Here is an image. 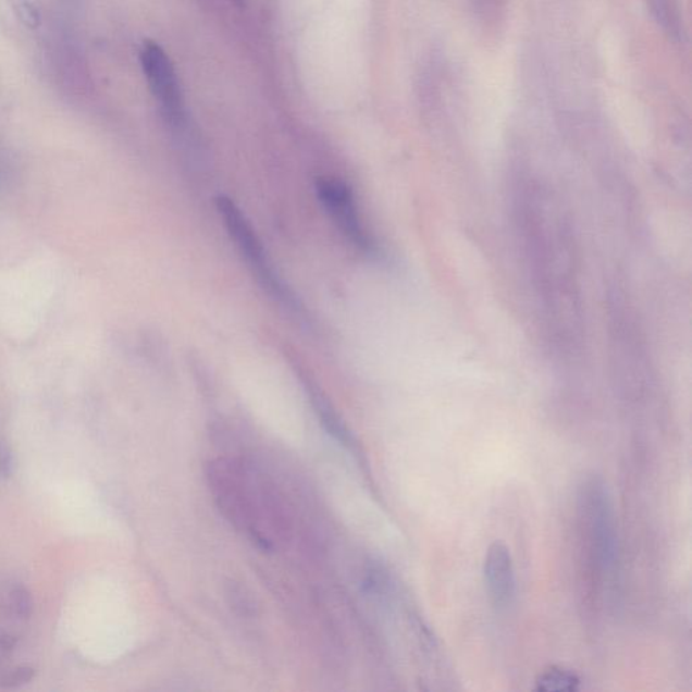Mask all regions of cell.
<instances>
[{"mask_svg":"<svg viewBox=\"0 0 692 692\" xmlns=\"http://www.w3.org/2000/svg\"><path fill=\"white\" fill-rule=\"evenodd\" d=\"M317 193L345 236L360 249L370 250L371 238L361 226L354 194L350 193L349 187L336 178H320L317 182Z\"/></svg>","mask_w":692,"mask_h":692,"instance_id":"5b68a950","label":"cell"},{"mask_svg":"<svg viewBox=\"0 0 692 692\" xmlns=\"http://www.w3.org/2000/svg\"><path fill=\"white\" fill-rule=\"evenodd\" d=\"M10 607L14 616L21 619V621H26V619L32 617L35 601H33L32 593L25 585H15V588L11 590Z\"/></svg>","mask_w":692,"mask_h":692,"instance_id":"ba28073f","label":"cell"},{"mask_svg":"<svg viewBox=\"0 0 692 692\" xmlns=\"http://www.w3.org/2000/svg\"><path fill=\"white\" fill-rule=\"evenodd\" d=\"M582 680L571 669L549 667L535 679V691L540 692H574L580 689Z\"/></svg>","mask_w":692,"mask_h":692,"instance_id":"52a82bcc","label":"cell"},{"mask_svg":"<svg viewBox=\"0 0 692 692\" xmlns=\"http://www.w3.org/2000/svg\"><path fill=\"white\" fill-rule=\"evenodd\" d=\"M206 479L222 516L262 548L273 549L292 537L293 518L286 501L247 462L220 457L209 462Z\"/></svg>","mask_w":692,"mask_h":692,"instance_id":"6da1fadb","label":"cell"},{"mask_svg":"<svg viewBox=\"0 0 692 692\" xmlns=\"http://www.w3.org/2000/svg\"><path fill=\"white\" fill-rule=\"evenodd\" d=\"M217 208L223 218V223L227 227L228 234H231L234 242L239 249V252L244 255L250 268H252L256 277L259 279L261 286L267 288V292L272 295L273 298L281 300L282 304L293 307V309H299L297 299L289 289L284 286L282 279L279 277L273 268L272 262L268 259L264 248L258 237V234L254 232L252 226L248 222L247 218L242 213V210L237 208V205L233 202L231 198L225 195H220L217 198Z\"/></svg>","mask_w":692,"mask_h":692,"instance_id":"3957f363","label":"cell"},{"mask_svg":"<svg viewBox=\"0 0 692 692\" xmlns=\"http://www.w3.org/2000/svg\"><path fill=\"white\" fill-rule=\"evenodd\" d=\"M36 668L32 666H16L8 669V671L0 675V688L2 689H20L29 684L36 677Z\"/></svg>","mask_w":692,"mask_h":692,"instance_id":"9c48e42d","label":"cell"},{"mask_svg":"<svg viewBox=\"0 0 692 692\" xmlns=\"http://www.w3.org/2000/svg\"><path fill=\"white\" fill-rule=\"evenodd\" d=\"M483 577L490 600L498 610H507L515 604L517 594L515 564H512L510 549L502 541H495L490 545L484 557Z\"/></svg>","mask_w":692,"mask_h":692,"instance_id":"8992f818","label":"cell"},{"mask_svg":"<svg viewBox=\"0 0 692 692\" xmlns=\"http://www.w3.org/2000/svg\"><path fill=\"white\" fill-rule=\"evenodd\" d=\"M15 13L18 14L20 20L29 27H37L40 25V14L33 4L32 0H13Z\"/></svg>","mask_w":692,"mask_h":692,"instance_id":"30bf717a","label":"cell"},{"mask_svg":"<svg viewBox=\"0 0 692 692\" xmlns=\"http://www.w3.org/2000/svg\"><path fill=\"white\" fill-rule=\"evenodd\" d=\"M580 502L591 556L602 572H611L618 557V537L616 517L605 483L601 479L589 480Z\"/></svg>","mask_w":692,"mask_h":692,"instance_id":"7a4b0ae2","label":"cell"},{"mask_svg":"<svg viewBox=\"0 0 692 692\" xmlns=\"http://www.w3.org/2000/svg\"><path fill=\"white\" fill-rule=\"evenodd\" d=\"M13 468V456L3 443H0V477L8 478Z\"/></svg>","mask_w":692,"mask_h":692,"instance_id":"8fae6325","label":"cell"},{"mask_svg":"<svg viewBox=\"0 0 692 692\" xmlns=\"http://www.w3.org/2000/svg\"><path fill=\"white\" fill-rule=\"evenodd\" d=\"M141 66L150 91L158 100L165 120L176 127L186 124V106L181 82L170 55L160 45L145 42L141 49Z\"/></svg>","mask_w":692,"mask_h":692,"instance_id":"277c9868","label":"cell"},{"mask_svg":"<svg viewBox=\"0 0 692 692\" xmlns=\"http://www.w3.org/2000/svg\"><path fill=\"white\" fill-rule=\"evenodd\" d=\"M232 2L239 5V8H243V5L245 4V0H232Z\"/></svg>","mask_w":692,"mask_h":692,"instance_id":"7c38bea8","label":"cell"}]
</instances>
